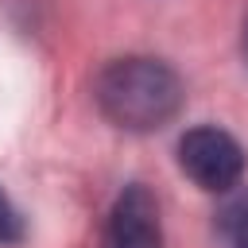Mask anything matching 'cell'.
I'll use <instances>...</instances> for the list:
<instances>
[{"label":"cell","mask_w":248,"mask_h":248,"mask_svg":"<svg viewBox=\"0 0 248 248\" xmlns=\"http://www.w3.org/2000/svg\"><path fill=\"white\" fill-rule=\"evenodd\" d=\"M101 116L120 132H159L182 108V81L163 58L128 54L101 66L93 81Z\"/></svg>","instance_id":"obj_1"},{"label":"cell","mask_w":248,"mask_h":248,"mask_svg":"<svg viewBox=\"0 0 248 248\" xmlns=\"http://www.w3.org/2000/svg\"><path fill=\"white\" fill-rule=\"evenodd\" d=\"M178 167L194 186L209 194H229L244 178V147L225 128L198 124L178 140Z\"/></svg>","instance_id":"obj_2"},{"label":"cell","mask_w":248,"mask_h":248,"mask_svg":"<svg viewBox=\"0 0 248 248\" xmlns=\"http://www.w3.org/2000/svg\"><path fill=\"white\" fill-rule=\"evenodd\" d=\"M105 248H167L159 205L143 186H128L105 221Z\"/></svg>","instance_id":"obj_3"},{"label":"cell","mask_w":248,"mask_h":248,"mask_svg":"<svg viewBox=\"0 0 248 248\" xmlns=\"http://www.w3.org/2000/svg\"><path fill=\"white\" fill-rule=\"evenodd\" d=\"M217 236L225 248H248V190L229 194V202L217 209Z\"/></svg>","instance_id":"obj_4"},{"label":"cell","mask_w":248,"mask_h":248,"mask_svg":"<svg viewBox=\"0 0 248 248\" xmlns=\"http://www.w3.org/2000/svg\"><path fill=\"white\" fill-rule=\"evenodd\" d=\"M23 240V217L12 205V198L0 190V244H19Z\"/></svg>","instance_id":"obj_5"},{"label":"cell","mask_w":248,"mask_h":248,"mask_svg":"<svg viewBox=\"0 0 248 248\" xmlns=\"http://www.w3.org/2000/svg\"><path fill=\"white\" fill-rule=\"evenodd\" d=\"M240 50H244V58H248V19H244V35H240Z\"/></svg>","instance_id":"obj_6"}]
</instances>
